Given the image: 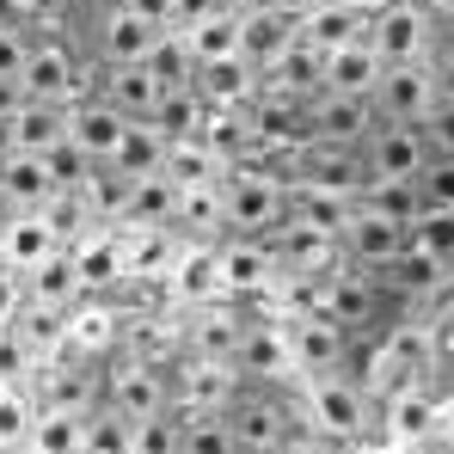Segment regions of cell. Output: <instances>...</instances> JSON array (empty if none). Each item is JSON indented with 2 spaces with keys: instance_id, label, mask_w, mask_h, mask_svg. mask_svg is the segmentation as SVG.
Instances as JSON below:
<instances>
[{
  "instance_id": "obj_49",
  "label": "cell",
  "mask_w": 454,
  "mask_h": 454,
  "mask_svg": "<svg viewBox=\"0 0 454 454\" xmlns=\"http://www.w3.org/2000/svg\"><path fill=\"white\" fill-rule=\"evenodd\" d=\"M270 454H338V442H325V436H313L307 424H295V430H289Z\"/></svg>"
},
{
  "instance_id": "obj_18",
  "label": "cell",
  "mask_w": 454,
  "mask_h": 454,
  "mask_svg": "<svg viewBox=\"0 0 454 454\" xmlns=\"http://www.w3.org/2000/svg\"><path fill=\"white\" fill-rule=\"evenodd\" d=\"M380 62L375 50H369V37H350V43H338V50H325L319 56V86L325 92H350V98H369L380 80Z\"/></svg>"
},
{
  "instance_id": "obj_32",
  "label": "cell",
  "mask_w": 454,
  "mask_h": 454,
  "mask_svg": "<svg viewBox=\"0 0 454 454\" xmlns=\"http://www.w3.org/2000/svg\"><path fill=\"white\" fill-rule=\"evenodd\" d=\"M6 136H12V148H19V153H43V148H56V142L68 136V105H43V98H25V105H19V117L6 123Z\"/></svg>"
},
{
  "instance_id": "obj_60",
  "label": "cell",
  "mask_w": 454,
  "mask_h": 454,
  "mask_svg": "<svg viewBox=\"0 0 454 454\" xmlns=\"http://www.w3.org/2000/svg\"><path fill=\"white\" fill-rule=\"evenodd\" d=\"M0 332H6V325H0Z\"/></svg>"
},
{
  "instance_id": "obj_13",
  "label": "cell",
  "mask_w": 454,
  "mask_h": 454,
  "mask_svg": "<svg viewBox=\"0 0 454 454\" xmlns=\"http://www.w3.org/2000/svg\"><path fill=\"white\" fill-rule=\"evenodd\" d=\"M350 344H356V332H344V325L325 319L319 307H307L301 319L289 325V356H295V369H307V375L350 369Z\"/></svg>"
},
{
  "instance_id": "obj_54",
  "label": "cell",
  "mask_w": 454,
  "mask_h": 454,
  "mask_svg": "<svg viewBox=\"0 0 454 454\" xmlns=\"http://www.w3.org/2000/svg\"><path fill=\"white\" fill-rule=\"evenodd\" d=\"M264 6H277V12H289V19L301 25V19L313 12V6H319V0H264Z\"/></svg>"
},
{
  "instance_id": "obj_23",
  "label": "cell",
  "mask_w": 454,
  "mask_h": 454,
  "mask_svg": "<svg viewBox=\"0 0 454 454\" xmlns=\"http://www.w3.org/2000/svg\"><path fill=\"white\" fill-rule=\"evenodd\" d=\"M56 246H62V233L50 227L43 209H6V215H0V258H6V264L25 270V264H37V258L56 252Z\"/></svg>"
},
{
  "instance_id": "obj_5",
  "label": "cell",
  "mask_w": 454,
  "mask_h": 454,
  "mask_svg": "<svg viewBox=\"0 0 454 454\" xmlns=\"http://www.w3.org/2000/svg\"><path fill=\"white\" fill-rule=\"evenodd\" d=\"M369 129H375V105H369V98L325 92V86L301 98V142H307V148H344V153H356Z\"/></svg>"
},
{
  "instance_id": "obj_42",
  "label": "cell",
  "mask_w": 454,
  "mask_h": 454,
  "mask_svg": "<svg viewBox=\"0 0 454 454\" xmlns=\"http://www.w3.org/2000/svg\"><path fill=\"white\" fill-rule=\"evenodd\" d=\"M393 436H405V442H418V436H430V424H436V399L430 393H418V380L411 387H399L393 393Z\"/></svg>"
},
{
  "instance_id": "obj_35",
  "label": "cell",
  "mask_w": 454,
  "mask_h": 454,
  "mask_svg": "<svg viewBox=\"0 0 454 454\" xmlns=\"http://www.w3.org/2000/svg\"><path fill=\"white\" fill-rule=\"evenodd\" d=\"M363 19L369 12H350V6H338V0H325V6H313L301 19V37L325 56V50H338V43H350V37H363Z\"/></svg>"
},
{
  "instance_id": "obj_56",
  "label": "cell",
  "mask_w": 454,
  "mask_h": 454,
  "mask_svg": "<svg viewBox=\"0 0 454 454\" xmlns=\"http://www.w3.org/2000/svg\"><path fill=\"white\" fill-rule=\"evenodd\" d=\"M418 6H424L430 19H449V12H454V0H418Z\"/></svg>"
},
{
  "instance_id": "obj_4",
  "label": "cell",
  "mask_w": 454,
  "mask_h": 454,
  "mask_svg": "<svg viewBox=\"0 0 454 454\" xmlns=\"http://www.w3.org/2000/svg\"><path fill=\"white\" fill-rule=\"evenodd\" d=\"M283 197L289 184L283 178H264V172H222V227L227 233H252V239H270L283 227Z\"/></svg>"
},
{
  "instance_id": "obj_33",
  "label": "cell",
  "mask_w": 454,
  "mask_h": 454,
  "mask_svg": "<svg viewBox=\"0 0 454 454\" xmlns=\"http://www.w3.org/2000/svg\"><path fill=\"white\" fill-rule=\"evenodd\" d=\"M31 454H80V405L74 399H56V405H37L31 411Z\"/></svg>"
},
{
  "instance_id": "obj_21",
  "label": "cell",
  "mask_w": 454,
  "mask_h": 454,
  "mask_svg": "<svg viewBox=\"0 0 454 454\" xmlns=\"http://www.w3.org/2000/svg\"><path fill=\"white\" fill-rule=\"evenodd\" d=\"M239 332H246L239 307H227L222 295H215V301H197L191 319H184V350H197V356H227V363H233Z\"/></svg>"
},
{
  "instance_id": "obj_36",
  "label": "cell",
  "mask_w": 454,
  "mask_h": 454,
  "mask_svg": "<svg viewBox=\"0 0 454 454\" xmlns=\"http://www.w3.org/2000/svg\"><path fill=\"white\" fill-rule=\"evenodd\" d=\"M405 246L454 270V209H418V215L405 222Z\"/></svg>"
},
{
  "instance_id": "obj_45",
  "label": "cell",
  "mask_w": 454,
  "mask_h": 454,
  "mask_svg": "<svg viewBox=\"0 0 454 454\" xmlns=\"http://www.w3.org/2000/svg\"><path fill=\"white\" fill-rule=\"evenodd\" d=\"M418 136H424L430 153H454V105H430L418 117Z\"/></svg>"
},
{
  "instance_id": "obj_16",
  "label": "cell",
  "mask_w": 454,
  "mask_h": 454,
  "mask_svg": "<svg viewBox=\"0 0 454 454\" xmlns=\"http://www.w3.org/2000/svg\"><path fill=\"white\" fill-rule=\"evenodd\" d=\"M68 252H74L80 295H111V289L123 283V233H117V227L80 233V239H68Z\"/></svg>"
},
{
  "instance_id": "obj_59",
  "label": "cell",
  "mask_w": 454,
  "mask_h": 454,
  "mask_svg": "<svg viewBox=\"0 0 454 454\" xmlns=\"http://www.w3.org/2000/svg\"><path fill=\"white\" fill-rule=\"evenodd\" d=\"M6 153H12V136H6V123H0V160H6Z\"/></svg>"
},
{
  "instance_id": "obj_57",
  "label": "cell",
  "mask_w": 454,
  "mask_h": 454,
  "mask_svg": "<svg viewBox=\"0 0 454 454\" xmlns=\"http://www.w3.org/2000/svg\"><path fill=\"white\" fill-rule=\"evenodd\" d=\"M436 25H442V50H454V12H449V19H436Z\"/></svg>"
},
{
  "instance_id": "obj_22",
  "label": "cell",
  "mask_w": 454,
  "mask_h": 454,
  "mask_svg": "<svg viewBox=\"0 0 454 454\" xmlns=\"http://www.w3.org/2000/svg\"><path fill=\"white\" fill-rule=\"evenodd\" d=\"M166 270H172V295H178L184 307L222 295V258H215V239H191L184 252H172Z\"/></svg>"
},
{
  "instance_id": "obj_29",
  "label": "cell",
  "mask_w": 454,
  "mask_h": 454,
  "mask_svg": "<svg viewBox=\"0 0 454 454\" xmlns=\"http://www.w3.org/2000/svg\"><path fill=\"white\" fill-rule=\"evenodd\" d=\"M197 92H203L209 111H222V105H252V98H258V68H252L246 56L203 62V68H197Z\"/></svg>"
},
{
  "instance_id": "obj_40",
  "label": "cell",
  "mask_w": 454,
  "mask_h": 454,
  "mask_svg": "<svg viewBox=\"0 0 454 454\" xmlns=\"http://www.w3.org/2000/svg\"><path fill=\"white\" fill-rule=\"evenodd\" d=\"M203 117H209V105H203V92H197V86L160 92V111H153V123H160L166 136H197V129H203Z\"/></svg>"
},
{
  "instance_id": "obj_51",
  "label": "cell",
  "mask_w": 454,
  "mask_h": 454,
  "mask_svg": "<svg viewBox=\"0 0 454 454\" xmlns=\"http://www.w3.org/2000/svg\"><path fill=\"white\" fill-rule=\"evenodd\" d=\"M222 0H172V31H184V25H197L203 12H215Z\"/></svg>"
},
{
  "instance_id": "obj_43",
  "label": "cell",
  "mask_w": 454,
  "mask_h": 454,
  "mask_svg": "<svg viewBox=\"0 0 454 454\" xmlns=\"http://www.w3.org/2000/svg\"><path fill=\"white\" fill-rule=\"evenodd\" d=\"M129 454H178V418L172 411L129 418Z\"/></svg>"
},
{
  "instance_id": "obj_37",
  "label": "cell",
  "mask_w": 454,
  "mask_h": 454,
  "mask_svg": "<svg viewBox=\"0 0 454 454\" xmlns=\"http://www.w3.org/2000/svg\"><path fill=\"white\" fill-rule=\"evenodd\" d=\"M80 454H129V418L111 411L105 399L80 411Z\"/></svg>"
},
{
  "instance_id": "obj_20",
  "label": "cell",
  "mask_w": 454,
  "mask_h": 454,
  "mask_svg": "<svg viewBox=\"0 0 454 454\" xmlns=\"http://www.w3.org/2000/svg\"><path fill=\"white\" fill-rule=\"evenodd\" d=\"M56 197V178H50V160L43 153H6L0 160V215L6 209H43Z\"/></svg>"
},
{
  "instance_id": "obj_26",
  "label": "cell",
  "mask_w": 454,
  "mask_h": 454,
  "mask_svg": "<svg viewBox=\"0 0 454 454\" xmlns=\"http://www.w3.org/2000/svg\"><path fill=\"white\" fill-rule=\"evenodd\" d=\"M233 369L246 380H277L283 369H295L289 332H270V325H252V319H246V332H239V344H233Z\"/></svg>"
},
{
  "instance_id": "obj_8",
  "label": "cell",
  "mask_w": 454,
  "mask_h": 454,
  "mask_svg": "<svg viewBox=\"0 0 454 454\" xmlns=\"http://www.w3.org/2000/svg\"><path fill=\"white\" fill-rule=\"evenodd\" d=\"M166 380H172V411H222L239 393V369L227 356H197V350H184V363H172Z\"/></svg>"
},
{
  "instance_id": "obj_6",
  "label": "cell",
  "mask_w": 454,
  "mask_h": 454,
  "mask_svg": "<svg viewBox=\"0 0 454 454\" xmlns=\"http://www.w3.org/2000/svg\"><path fill=\"white\" fill-rule=\"evenodd\" d=\"M363 37H369V50L380 62H418V56H430L436 19L418 0H380L375 12L363 19Z\"/></svg>"
},
{
  "instance_id": "obj_17",
  "label": "cell",
  "mask_w": 454,
  "mask_h": 454,
  "mask_svg": "<svg viewBox=\"0 0 454 454\" xmlns=\"http://www.w3.org/2000/svg\"><path fill=\"white\" fill-rule=\"evenodd\" d=\"M111 227L136 233V227H172V184L166 172H148V178H117V209H111Z\"/></svg>"
},
{
  "instance_id": "obj_30",
  "label": "cell",
  "mask_w": 454,
  "mask_h": 454,
  "mask_svg": "<svg viewBox=\"0 0 454 454\" xmlns=\"http://www.w3.org/2000/svg\"><path fill=\"white\" fill-rule=\"evenodd\" d=\"M178 43L191 50L197 68H203V62H222V56H239V6H215V12H203L197 25L178 31Z\"/></svg>"
},
{
  "instance_id": "obj_52",
  "label": "cell",
  "mask_w": 454,
  "mask_h": 454,
  "mask_svg": "<svg viewBox=\"0 0 454 454\" xmlns=\"http://www.w3.org/2000/svg\"><path fill=\"white\" fill-rule=\"evenodd\" d=\"M129 12H142V19H153L160 31H172V0H123Z\"/></svg>"
},
{
  "instance_id": "obj_3",
  "label": "cell",
  "mask_w": 454,
  "mask_h": 454,
  "mask_svg": "<svg viewBox=\"0 0 454 454\" xmlns=\"http://www.w3.org/2000/svg\"><path fill=\"white\" fill-rule=\"evenodd\" d=\"M222 418H227V436H233L239 454H270L295 430V411H289V399L270 380H239V393L222 405Z\"/></svg>"
},
{
  "instance_id": "obj_9",
  "label": "cell",
  "mask_w": 454,
  "mask_h": 454,
  "mask_svg": "<svg viewBox=\"0 0 454 454\" xmlns=\"http://www.w3.org/2000/svg\"><path fill=\"white\" fill-rule=\"evenodd\" d=\"M19 92L43 98V105H68L80 98V56L62 37H31V56L19 68Z\"/></svg>"
},
{
  "instance_id": "obj_53",
  "label": "cell",
  "mask_w": 454,
  "mask_h": 454,
  "mask_svg": "<svg viewBox=\"0 0 454 454\" xmlns=\"http://www.w3.org/2000/svg\"><path fill=\"white\" fill-rule=\"evenodd\" d=\"M19 105H25L19 80H0V123H12V117H19Z\"/></svg>"
},
{
  "instance_id": "obj_55",
  "label": "cell",
  "mask_w": 454,
  "mask_h": 454,
  "mask_svg": "<svg viewBox=\"0 0 454 454\" xmlns=\"http://www.w3.org/2000/svg\"><path fill=\"white\" fill-rule=\"evenodd\" d=\"M0 25H25V12H19V0H0Z\"/></svg>"
},
{
  "instance_id": "obj_44",
  "label": "cell",
  "mask_w": 454,
  "mask_h": 454,
  "mask_svg": "<svg viewBox=\"0 0 454 454\" xmlns=\"http://www.w3.org/2000/svg\"><path fill=\"white\" fill-rule=\"evenodd\" d=\"M411 184H418V203L424 209H454V153H430Z\"/></svg>"
},
{
  "instance_id": "obj_1",
  "label": "cell",
  "mask_w": 454,
  "mask_h": 454,
  "mask_svg": "<svg viewBox=\"0 0 454 454\" xmlns=\"http://www.w3.org/2000/svg\"><path fill=\"white\" fill-rule=\"evenodd\" d=\"M98 399L123 418H153V411H172V380H166V356H148L136 344H117L105 356V387Z\"/></svg>"
},
{
  "instance_id": "obj_50",
  "label": "cell",
  "mask_w": 454,
  "mask_h": 454,
  "mask_svg": "<svg viewBox=\"0 0 454 454\" xmlns=\"http://www.w3.org/2000/svg\"><path fill=\"white\" fill-rule=\"evenodd\" d=\"M19 12H25V25H62L74 12V0H19Z\"/></svg>"
},
{
  "instance_id": "obj_10",
  "label": "cell",
  "mask_w": 454,
  "mask_h": 454,
  "mask_svg": "<svg viewBox=\"0 0 454 454\" xmlns=\"http://www.w3.org/2000/svg\"><path fill=\"white\" fill-rule=\"evenodd\" d=\"M369 105H375L380 123H418L430 105H436V92H430V56H418V62H387L375 80V92H369Z\"/></svg>"
},
{
  "instance_id": "obj_28",
  "label": "cell",
  "mask_w": 454,
  "mask_h": 454,
  "mask_svg": "<svg viewBox=\"0 0 454 454\" xmlns=\"http://www.w3.org/2000/svg\"><path fill=\"white\" fill-rule=\"evenodd\" d=\"M172 233L184 239H222V178L215 184H184L172 191Z\"/></svg>"
},
{
  "instance_id": "obj_41",
  "label": "cell",
  "mask_w": 454,
  "mask_h": 454,
  "mask_svg": "<svg viewBox=\"0 0 454 454\" xmlns=\"http://www.w3.org/2000/svg\"><path fill=\"white\" fill-rule=\"evenodd\" d=\"M350 203H363V209H375V215H387V222H399V227L424 209V203H418V184H393V178H387V184H356Z\"/></svg>"
},
{
  "instance_id": "obj_48",
  "label": "cell",
  "mask_w": 454,
  "mask_h": 454,
  "mask_svg": "<svg viewBox=\"0 0 454 454\" xmlns=\"http://www.w3.org/2000/svg\"><path fill=\"white\" fill-rule=\"evenodd\" d=\"M430 92L436 105H454V50H430Z\"/></svg>"
},
{
  "instance_id": "obj_58",
  "label": "cell",
  "mask_w": 454,
  "mask_h": 454,
  "mask_svg": "<svg viewBox=\"0 0 454 454\" xmlns=\"http://www.w3.org/2000/svg\"><path fill=\"white\" fill-rule=\"evenodd\" d=\"M338 6H350V12H375L380 0H338Z\"/></svg>"
},
{
  "instance_id": "obj_24",
  "label": "cell",
  "mask_w": 454,
  "mask_h": 454,
  "mask_svg": "<svg viewBox=\"0 0 454 454\" xmlns=\"http://www.w3.org/2000/svg\"><path fill=\"white\" fill-rule=\"evenodd\" d=\"M449 277H454L449 264H436V258H424V252H411V246H405L393 264L375 270V283L387 295H399V301H430L436 289H449Z\"/></svg>"
},
{
  "instance_id": "obj_19",
  "label": "cell",
  "mask_w": 454,
  "mask_h": 454,
  "mask_svg": "<svg viewBox=\"0 0 454 454\" xmlns=\"http://www.w3.org/2000/svg\"><path fill=\"white\" fill-rule=\"evenodd\" d=\"M98 98H105L111 111H123L129 123H153V111H160V80L148 74V62H117V68L98 74Z\"/></svg>"
},
{
  "instance_id": "obj_2",
  "label": "cell",
  "mask_w": 454,
  "mask_h": 454,
  "mask_svg": "<svg viewBox=\"0 0 454 454\" xmlns=\"http://www.w3.org/2000/svg\"><path fill=\"white\" fill-rule=\"evenodd\" d=\"M369 424H375V399H369V387L350 375V369L307 375V430H313V436H325V442H356Z\"/></svg>"
},
{
  "instance_id": "obj_12",
  "label": "cell",
  "mask_w": 454,
  "mask_h": 454,
  "mask_svg": "<svg viewBox=\"0 0 454 454\" xmlns=\"http://www.w3.org/2000/svg\"><path fill=\"white\" fill-rule=\"evenodd\" d=\"M399 252H405V227L375 215V209H363V203H350V215L338 227V258L356 264V270H380V264H393Z\"/></svg>"
},
{
  "instance_id": "obj_27",
  "label": "cell",
  "mask_w": 454,
  "mask_h": 454,
  "mask_svg": "<svg viewBox=\"0 0 454 454\" xmlns=\"http://www.w3.org/2000/svg\"><path fill=\"white\" fill-rule=\"evenodd\" d=\"M160 172H166V184L172 191H184V184H215L227 172V160L203 136H166V160H160Z\"/></svg>"
},
{
  "instance_id": "obj_34",
  "label": "cell",
  "mask_w": 454,
  "mask_h": 454,
  "mask_svg": "<svg viewBox=\"0 0 454 454\" xmlns=\"http://www.w3.org/2000/svg\"><path fill=\"white\" fill-rule=\"evenodd\" d=\"M160 160H166V129L160 123H129L117 153H111V172L117 178H148V172H160Z\"/></svg>"
},
{
  "instance_id": "obj_15",
  "label": "cell",
  "mask_w": 454,
  "mask_h": 454,
  "mask_svg": "<svg viewBox=\"0 0 454 454\" xmlns=\"http://www.w3.org/2000/svg\"><path fill=\"white\" fill-rule=\"evenodd\" d=\"M166 31L153 25V19H142V12H129L123 0L92 25V43H98V68H117V62H142L153 43H160Z\"/></svg>"
},
{
  "instance_id": "obj_11",
  "label": "cell",
  "mask_w": 454,
  "mask_h": 454,
  "mask_svg": "<svg viewBox=\"0 0 454 454\" xmlns=\"http://www.w3.org/2000/svg\"><path fill=\"white\" fill-rule=\"evenodd\" d=\"M215 258H222V295H270L277 277H283L270 239H252V233L215 239Z\"/></svg>"
},
{
  "instance_id": "obj_25",
  "label": "cell",
  "mask_w": 454,
  "mask_h": 454,
  "mask_svg": "<svg viewBox=\"0 0 454 454\" xmlns=\"http://www.w3.org/2000/svg\"><path fill=\"white\" fill-rule=\"evenodd\" d=\"M25 301L31 307H74L80 301V277H74V252L56 246L37 264H25Z\"/></svg>"
},
{
  "instance_id": "obj_14",
  "label": "cell",
  "mask_w": 454,
  "mask_h": 454,
  "mask_svg": "<svg viewBox=\"0 0 454 454\" xmlns=\"http://www.w3.org/2000/svg\"><path fill=\"white\" fill-rule=\"evenodd\" d=\"M123 129H129V117H123V111H111L98 92L68 98V142L80 148L86 166H111V153H117V142H123Z\"/></svg>"
},
{
  "instance_id": "obj_38",
  "label": "cell",
  "mask_w": 454,
  "mask_h": 454,
  "mask_svg": "<svg viewBox=\"0 0 454 454\" xmlns=\"http://www.w3.org/2000/svg\"><path fill=\"white\" fill-rule=\"evenodd\" d=\"M178 418V454H239L222 411H172Z\"/></svg>"
},
{
  "instance_id": "obj_7",
  "label": "cell",
  "mask_w": 454,
  "mask_h": 454,
  "mask_svg": "<svg viewBox=\"0 0 454 454\" xmlns=\"http://www.w3.org/2000/svg\"><path fill=\"white\" fill-rule=\"evenodd\" d=\"M424 160H430V148H424V136H418V123H380L363 136V148H356V166H363V184H411L418 172H424Z\"/></svg>"
},
{
  "instance_id": "obj_47",
  "label": "cell",
  "mask_w": 454,
  "mask_h": 454,
  "mask_svg": "<svg viewBox=\"0 0 454 454\" xmlns=\"http://www.w3.org/2000/svg\"><path fill=\"white\" fill-rule=\"evenodd\" d=\"M19 307H25V270L0 258V325H12Z\"/></svg>"
},
{
  "instance_id": "obj_31",
  "label": "cell",
  "mask_w": 454,
  "mask_h": 454,
  "mask_svg": "<svg viewBox=\"0 0 454 454\" xmlns=\"http://www.w3.org/2000/svg\"><path fill=\"white\" fill-rule=\"evenodd\" d=\"M289 37H295V19L277 12V6H264V0H258L252 12H239V56H246L252 68H264Z\"/></svg>"
},
{
  "instance_id": "obj_39",
  "label": "cell",
  "mask_w": 454,
  "mask_h": 454,
  "mask_svg": "<svg viewBox=\"0 0 454 454\" xmlns=\"http://www.w3.org/2000/svg\"><path fill=\"white\" fill-rule=\"evenodd\" d=\"M31 393H25V380H0V454H19L25 449V436H31Z\"/></svg>"
},
{
  "instance_id": "obj_46",
  "label": "cell",
  "mask_w": 454,
  "mask_h": 454,
  "mask_svg": "<svg viewBox=\"0 0 454 454\" xmlns=\"http://www.w3.org/2000/svg\"><path fill=\"white\" fill-rule=\"evenodd\" d=\"M31 56V25H0V80H19Z\"/></svg>"
}]
</instances>
